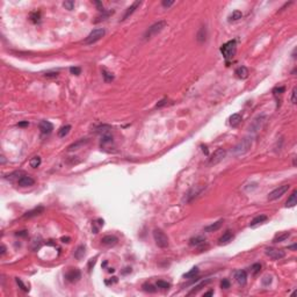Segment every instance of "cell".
Instances as JSON below:
<instances>
[{
	"label": "cell",
	"mask_w": 297,
	"mask_h": 297,
	"mask_svg": "<svg viewBox=\"0 0 297 297\" xmlns=\"http://www.w3.org/2000/svg\"><path fill=\"white\" fill-rule=\"evenodd\" d=\"M27 234H28L27 231H20V232L16 233V236H20V237H26Z\"/></svg>",
	"instance_id": "obj_52"
},
{
	"label": "cell",
	"mask_w": 297,
	"mask_h": 297,
	"mask_svg": "<svg viewBox=\"0 0 297 297\" xmlns=\"http://www.w3.org/2000/svg\"><path fill=\"white\" fill-rule=\"evenodd\" d=\"M197 274H199V268H197V267H193L188 273L183 274V277H185V279H191V277H194V276L197 275Z\"/></svg>",
	"instance_id": "obj_31"
},
{
	"label": "cell",
	"mask_w": 297,
	"mask_h": 297,
	"mask_svg": "<svg viewBox=\"0 0 297 297\" xmlns=\"http://www.w3.org/2000/svg\"><path fill=\"white\" fill-rule=\"evenodd\" d=\"M290 237V233L289 232H284L282 234H280V236H276L274 239H273V242L274 243H281V242H284L285 239H288Z\"/></svg>",
	"instance_id": "obj_27"
},
{
	"label": "cell",
	"mask_w": 297,
	"mask_h": 297,
	"mask_svg": "<svg viewBox=\"0 0 297 297\" xmlns=\"http://www.w3.org/2000/svg\"><path fill=\"white\" fill-rule=\"evenodd\" d=\"M173 4H174V1H173V0H170V1H167V0H162V5L165 7V8L171 7Z\"/></svg>",
	"instance_id": "obj_44"
},
{
	"label": "cell",
	"mask_w": 297,
	"mask_h": 297,
	"mask_svg": "<svg viewBox=\"0 0 297 297\" xmlns=\"http://www.w3.org/2000/svg\"><path fill=\"white\" fill-rule=\"evenodd\" d=\"M157 287L158 288H162V289H168L170 287H171V284L168 283V282H165V281H158L157 282Z\"/></svg>",
	"instance_id": "obj_38"
},
{
	"label": "cell",
	"mask_w": 297,
	"mask_h": 297,
	"mask_svg": "<svg viewBox=\"0 0 297 297\" xmlns=\"http://www.w3.org/2000/svg\"><path fill=\"white\" fill-rule=\"evenodd\" d=\"M242 16H243V14H242L240 11H234V12L229 16V21H237V20L242 19Z\"/></svg>",
	"instance_id": "obj_34"
},
{
	"label": "cell",
	"mask_w": 297,
	"mask_h": 297,
	"mask_svg": "<svg viewBox=\"0 0 297 297\" xmlns=\"http://www.w3.org/2000/svg\"><path fill=\"white\" fill-rule=\"evenodd\" d=\"M166 101H167L166 99H162V100H160V101L157 103V106H156V107H157V108H162V106H165V105H166Z\"/></svg>",
	"instance_id": "obj_51"
},
{
	"label": "cell",
	"mask_w": 297,
	"mask_h": 297,
	"mask_svg": "<svg viewBox=\"0 0 297 297\" xmlns=\"http://www.w3.org/2000/svg\"><path fill=\"white\" fill-rule=\"evenodd\" d=\"M144 290H145V291H150V293H154V291H156V289H154L153 285H151V284H145V285H144Z\"/></svg>",
	"instance_id": "obj_46"
},
{
	"label": "cell",
	"mask_w": 297,
	"mask_h": 297,
	"mask_svg": "<svg viewBox=\"0 0 297 297\" xmlns=\"http://www.w3.org/2000/svg\"><path fill=\"white\" fill-rule=\"evenodd\" d=\"M236 76L239 78V79H246L248 77V70L246 66H239V68L236 70Z\"/></svg>",
	"instance_id": "obj_20"
},
{
	"label": "cell",
	"mask_w": 297,
	"mask_h": 297,
	"mask_svg": "<svg viewBox=\"0 0 297 297\" xmlns=\"http://www.w3.org/2000/svg\"><path fill=\"white\" fill-rule=\"evenodd\" d=\"M35 183V180L31 178V176H28V175H23L19 181H17V185L20 186V187H30V186H33Z\"/></svg>",
	"instance_id": "obj_12"
},
{
	"label": "cell",
	"mask_w": 297,
	"mask_h": 297,
	"mask_svg": "<svg viewBox=\"0 0 297 297\" xmlns=\"http://www.w3.org/2000/svg\"><path fill=\"white\" fill-rule=\"evenodd\" d=\"M226 156V151L224 148H217L216 151L214 152V154L209 158V165H217L222 162Z\"/></svg>",
	"instance_id": "obj_7"
},
{
	"label": "cell",
	"mask_w": 297,
	"mask_h": 297,
	"mask_svg": "<svg viewBox=\"0 0 297 297\" xmlns=\"http://www.w3.org/2000/svg\"><path fill=\"white\" fill-rule=\"evenodd\" d=\"M210 281H211L210 279H208V280H205V281H202V282H201V283L199 284V285L194 287V289H193V290H191V291L189 293V295H191V294H194V293H197V291H199V290H200V289H201L202 287H204V285H207V284H208V283H210Z\"/></svg>",
	"instance_id": "obj_33"
},
{
	"label": "cell",
	"mask_w": 297,
	"mask_h": 297,
	"mask_svg": "<svg viewBox=\"0 0 297 297\" xmlns=\"http://www.w3.org/2000/svg\"><path fill=\"white\" fill-rule=\"evenodd\" d=\"M95 5H96V7H98V9L100 11V12H105V9H103V5H102V2H100V1H95L94 2Z\"/></svg>",
	"instance_id": "obj_50"
},
{
	"label": "cell",
	"mask_w": 297,
	"mask_h": 297,
	"mask_svg": "<svg viewBox=\"0 0 297 297\" xmlns=\"http://www.w3.org/2000/svg\"><path fill=\"white\" fill-rule=\"evenodd\" d=\"M41 19V14L40 12H34V13L30 14V20L34 22V23H37L40 21Z\"/></svg>",
	"instance_id": "obj_36"
},
{
	"label": "cell",
	"mask_w": 297,
	"mask_h": 297,
	"mask_svg": "<svg viewBox=\"0 0 297 297\" xmlns=\"http://www.w3.org/2000/svg\"><path fill=\"white\" fill-rule=\"evenodd\" d=\"M115 282H117V277H113V280L111 281H106V283L109 284V283H115Z\"/></svg>",
	"instance_id": "obj_56"
},
{
	"label": "cell",
	"mask_w": 297,
	"mask_h": 297,
	"mask_svg": "<svg viewBox=\"0 0 297 297\" xmlns=\"http://www.w3.org/2000/svg\"><path fill=\"white\" fill-rule=\"evenodd\" d=\"M296 247H297V246H296V244H295V245H291V246H289L288 248H289V250H294V251H295V250H296Z\"/></svg>",
	"instance_id": "obj_59"
},
{
	"label": "cell",
	"mask_w": 297,
	"mask_h": 297,
	"mask_svg": "<svg viewBox=\"0 0 297 297\" xmlns=\"http://www.w3.org/2000/svg\"><path fill=\"white\" fill-rule=\"evenodd\" d=\"M40 165H41L40 157H34V158H31V160H30V166H31L33 168H37Z\"/></svg>",
	"instance_id": "obj_35"
},
{
	"label": "cell",
	"mask_w": 297,
	"mask_h": 297,
	"mask_svg": "<svg viewBox=\"0 0 297 297\" xmlns=\"http://www.w3.org/2000/svg\"><path fill=\"white\" fill-rule=\"evenodd\" d=\"M296 87H294L293 88V92H291V102L295 105L296 103Z\"/></svg>",
	"instance_id": "obj_48"
},
{
	"label": "cell",
	"mask_w": 297,
	"mask_h": 297,
	"mask_svg": "<svg viewBox=\"0 0 297 297\" xmlns=\"http://www.w3.org/2000/svg\"><path fill=\"white\" fill-rule=\"evenodd\" d=\"M297 191L296 190H294L293 193H291V195L289 196V199H288V201L285 202V208H293V207H295L297 204Z\"/></svg>",
	"instance_id": "obj_21"
},
{
	"label": "cell",
	"mask_w": 297,
	"mask_h": 297,
	"mask_svg": "<svg viewBox=\"0 0 297 297\" xmlns=\"http://www.w3.org/2000/svg\"><path fill=\"white\" fill-rule=\"evenodd\" d=\"M102 244L103 245H107V246H114L115 244L119 242V239L115 237V236H111V234H109V236H105L103 238H102Z\"/></svg>",
	"instance_id": "obj_16"
},
{
	"label": "cell",
	"mask_w": 297,
	"mask_h": 297,
	"mask_svg": "<svg viewBox=\"0 0 297 297\" xmlns=\"http://www.w3.org/2000/svg\"><path fill=\"white\" fill-rule=\"evenodd\" d=\"M252 144H253V137L252 136H246L242 140H239L238 144L233 148V153L236 156H242V154L250 151V148H252Z\"/></svg>",
	"instance_id": "obj_1"
},
{
	"label": "cell",
	"mask_w": 297,
	"mask_h": 297,
	"mask_svg": "<svg viewBox=\"0 0 297 297\" xmlns=\"http://www.w3.org/2000/svg\"><path fill=\"white\" fill-rule=\"evenodd\" d=\"M99 225H101V226L103 225V219H99ZM98 231H99V228L96 226V223L94 222V223H93V232H94V233H98Z\"/></svg>",
	"instance_id": "obj_45"
},
{
	"label": "cell",
	"mask_w": 297,
	"mask_h": 297,
	"mask_svg": "<svg viewBox=\"0 0 297 297\" xmlns=\"http://www.w3.org/2000/svg\"><path fill=\"white\" fill-rule=\"evenodd\" d=\"M44 211V208L43 207H37V208H34L33 210H29V211H27L25 215H23V218H33V217H35V216H39V215H41L42 213Z\"/></svg>",
	"instance_id": "obj_13"
},
{
	"label": "cell",
	"mask_w": 297,
	"mask_h": 297,
	"mask_svg": "<svg viewBox=\"0 0 297 297\" xmlns=\"http://www.w3.org/2000/svg\"><path fill=\"white\" fill-rule=\"evenodd\" d=\"M242 121V115L240 114H233L230 116V124L232 127H237Z\"/></svg>",
	"instance_id": "obj_24"
},
{
	"label": "cell",
	"mask_w": 297,
	"mask_h": 297,
	"mask_svg": "<svg viewBox=\"0 0 297 297\" xmlns=\"http://www.w3.org/2000/svg\"><path fill=\"white\" fill-rule=\"evenodd\" d=\"M87 142H88V139H86V138H81V139H79V140H77L76 143L71 144V145L68 148V151H74V150H78V148H81L82 145H85Z\"/></svg>",
	"instance_id": "obj_22"
},
{
	"label": "cell",
	"mask_w": 297,
	"mask_h": 297,
	"mask_svg": "<svg viewBox=\"0 0 297 297\" xmlns=\"http://www.w3.org/2000/svg\"><path fill=\"white\" fill-rule=\"evenodd\" d=\"M236 51H237V42H236V40L229 41V42L224 43L221 47V52L223 55V57L225 58V60H228V62L233 59Z\"/></svg>",
	"instance_id": "obj_2"
},
{
	"label": "cell",
	"mask_w": 297,
	"mask_h": 297,
	"mask_svg": "<svg viewBox=\"0 0 297 297\" xmlns=\"http://www.w3.org/2000/svg\"><path fill=\"white\" fill-rule=\"evenodd\" d=\"M108 272H109V273H113V272H114V268H109Z\"/></svg>",
	"instance_id": "obj_61"
},
{
	"label": "cell",
	"mask_w": 297,
	"mask_h": 297,
	"mask_svg": "<svg viewBox=\"0 0 297 297\" xmlns=\"http://www.w3.org/2000/svg\"><path fill=\"white\" fill-rule=\"evenodd\" d=\"M5 162H6V160H5V157L1 156V164H5Z\"/></svg>",
	"instance_id": "obj_60"
},
{
	"label": "cell",
	"mask_w": 297,
	"mask_h": 297,
	"mask_svg": "<svg viewBox=\"0 0 297 297\" xmlns=\"http://www.w3.org/2000/svg\"><path fill=\"white\" fill-rule=\"evenodd\" d=\"M201 148H202V151H203V152H204V153H205V154L208 156V154H209V151H208V148H207L205 145H201Z\"/></svg>",
	"instance_id": "obj_54"
},
{
	"label": "cell",
	"mask_w": 297,
	"mask_h": 297,
	"mask_svg": "<svg viewBox=\"0 0 297 297\" xmlns=\"http://www.w3.org/2000/svg\"><path fill=\"white\" fill-rule=\"evenodd\" d=\"M153 238L157 246H159L160 248H166L168 246V238L160 229L153 230Z\"/></svg>",
	"instance_id": "obj_3"
},
{
	"label": "cell",
	"mask_w": 297,
	"mask_h": 297,
	"mask_svg": "<svg viewBox=\"0 0 297 297\" xmlns=\"http://www.w3.org/2000/svg\"><path fill=\"white\" fill-rule=\"evenodd\" d=\"M165 27H166V22H165V21H158V22L153 23V25H152V26H151V27L146 30V33H145L144 37H145L146 40H148V39H151L152 36H154V35L159 34V33H160V31H162Z\"/></svg>",
	"instance_id": "obj_5"
},
{
	"label": "cell",
	"mask_w": 297,
	"mask_h": 297,
	"mask_svg": "<svg viewBox=\"0 0 297 297\" xmlns=\"http://www.w3.org/2000/svg\"><path fill=\"white\" fill-rule=\"evenodd\" d=\"M289 188H290L289 185H282V186L277 187L276 189H274L273 191H270L269 194H268V200L269 201H274V200L280 199L282 195H284L289 190Z\"/></svg>",
	"instance_id": "obj_6"
},
{
	"label": "cell",
	"mask_w": 297,
	"mask_h": 297,
	"mask_svg": "<svg viewBox=\"0 0 297 297\" xmlns=\"http://www.w3.org/2000/svg\"><path fill=\"white\" fill-rule=\"evenodd\" d=\"M272 283V276H265L264 279H262V284L264 285H269V284Z\"/></svg>",
	"instance_id": "obj_43"
},
{
	"label": "cell",
	"mask_w": 297,
	"mask_h": 297,
	"mask_svg": "<svg viewBox=\"0 0 297 297\" xmlns=\"http://www.w3.org/2000/svg\"><path fill=\"white\" fill-rule=\"evenodd\" d=\"M62 242H63V243H68V242H70V238H68V237H63V238H62Z\"/></svg>",
	"instance_id": "obj_57"
},
{
	"label": "cell",
	"mask_w": 297,
	"mask_h": 297,
	"mask_svg": "<svg viewBox=\"0 0 297 297\" xmlns=\"http://www.w3.org/2000/svg\"><path fill=\"white\" fill-rule=\"evenodd\" d=\"M71 130V125H65V127H62L59 130H58V136L59 137H65L70 132Z\"/></svg>",
	"instance_id": "obj_32"
},
{
	"label": "cell",
	"mask_w": 297,
	"mask_h": 297,
	"mask_svg": "<svg viewBox=\"0 0 297 297\" xmlns=\"http://www.w3.org/2000/svg\"><path fill=\"white\" fill-rule=\"evenodd\" d=\"M19 127H28L29 125V123H28V121H25V122H20L19 124H17Z\"/></svg>",
	"instance_id": "obj_53"
},
{
	"label": "cell",
	"mask_w": 297,
	"mask_h": 297,
	"mask_svg": "<svg viewBox=\"0 0 297 297\" xmlns=\"http://www.w3.org/2000/svg\"><path fill=\"white\" fill-rule=\"evenodd\" d=\"M64 7L68 9V11H72L73 9V7H74V1H72V0H68V1H64Z\"/></svg>",
	"instance_id": "obj_37"
},
{
	"label": "cell",
	"mask_w": 297,
	"mask_h": 297,
	"mask_svg": "<svg viewBox=\"0 0 297 297\" xmlns=\"http://www.w3.org/2000/svg\"><path fill=\"white\" fill-rule=\"evenodd\" d=\"M139 5H140V1H135V2H134V4L131 5V6H130V7H128V8H127V11H125V13H124V15H123V19H122V20H125V19H128V17H129V16H130L131 14L135 12L136 8H137V7L139 6Z\"/></svg>",
	"instance_id": "obj_18"
},
{
	"label": "cell",
	"mask_w": 297,
	"mask_h": 297,
	"mask_svg": "<svg viewBox=\"0 0 297 297\" xmlns=\"http://www.w3.org/2000/svg\"><path fill=\"white\" fill-rule=\"evenodd\" d=\"M196 37H197V41H199L200 43H202V42H204V41L207 40V28L205 27L200 28V30H199Z\"/></svg>",
	"instance_id": "obj_25"
},
{
	"label": "cell",
	"mask_w": 297,
	"mask_h": 297,
	"mask_svg": "<svg viewBox=\"0 0 297 297\" xmlns=\"http://www.w3.org/2000/svg\"><path fill=\"white\" fill-rule=\"evenodd\" d=\"M39 128H40L41 132L43 135H48L54 130L52 123H50L49 121H41L40 124H39Z\"/></svg>",
	"instance_id": "obj_10"
},
{
	"label": "cell",
	"mask_w": 297,
	"mask_h": 297,
	"mask_svg": "<svg viewBox=\"0 0 297 297\" xmlns=\"http://www.w3.org/2000/svg\"><path fill=\"white\" fill-rule=\"evenodd\" d=\"M44 76H45L47 78H56V77L58 76V72H47Z\"/></svg>",
	"instance_id": "obj_49"
},
{
	"label": "cell",
	"mask_w": 297,
	"mask_h": 297,
	"mask_svg": "<svg viewBox=\"0 0 297 297\" xmlns=\"http://www.w3.org/2000/svg\"><path fill=\"white\" fill-rule=\"evenodd\" d=\"M251 269H252V273H253V274H258V273L260 272V269H261V265H260V264H254V265L251 267Z\"/></svg>",
	"instance_id": "obj_40"
},
{
	"label": "cell",
	"mask_w": 297,
	"mask_h": 297,
	"mask_svg": "<svg viewBox=\"0 0 297 297\" xmlns=\"http://www.w3.org/2000/svg\"><path fill=\"white\" fill-rule=\"evenodd\" d=\"M211 295H214V291H208L204 294V296H211Z\"/></svg>",
	"instance_id": "obj_58"
},
{
	"label": "cell",
	"mask_w": 297,
	"mask_h": 297,
	"mask_svg": "<svg viewBox=\"0 0 297 297\" xmlns=\"http://www.w3.org/2000/svg\"><path fill=\"white\" fill-rule=\"evenodd\" d=\"M5 252H6V247H5L4 245H1V251H0V254H1V256H4V254H5Z\"/></svg>",
	"instance_id": "obj_55"
},
{
	"label": "cell",
	"mask_w": 297,
	"mask_h": 297,
	"mask_svg": "<svg viewBox=\"0 0 297 297\" xmlns=\"http://www.w3.org/2000/svg\"><path fill=\"white\" fill-rule=\"evenodd\" d=\"M284 91H285V87H284V86H279V87H275V88L273 90V93L275 95L282 94V93H284Z\"/></svg>",
	"instance_id": "obj_39"
},
{
	"label": "cell",
	"mask_w": 297,
	"mask_h": 297,
	"mask_svg": "<svg viewBox=\"0 0 297 297\" xmlns=\"http://www.w3.org/2000/svg\"><path fill=\"white\" fill-rule=\"evenodd\" d=\"M84 256H85V246H79L76 251H74V257L77 258L78 260H80L81 258H84Z\"/></svg>",
	"instance_id": "obj_29"
},
{
	"label": "cell",
	"mask_w": 297,
	"mask_h": 297,
	"mask_svg": "<svg viewBox=\"0 0 297 297\" xmlns=\"http://www.w3.org/2000/svg\"><path fill=\"white\" fill-rule=\"evenodd\" d=\"M234 277H236V281L240 284V285H245V284H246L247 274H246L245 270H238V272H236Z\"/></svg>",
	"instance_id": "obj_14"
},
{
	"label": "cell",
	"mask_w": 297,
	"mask_h": 297,
	"mask_svg": "<svg viewBox=\"0 0 297 297\" xmlns=\"http://www.w3.org/2000/svg\"><path fill=\"white\" fill-rule=\"evenodd\" d=\"M81 274L78 269H71L65 274V279L68 280V282H77L80 279Z\"/></svg>",
	"instance_id": "obj_11"
},
{
	"label": "cell",
	"mask_w": 297,
	"mask_h": 297,
	"mask_svg": "<svg viewBox=\"0 0 297 297\" xmlns=\"http://www.w3.org/2000/svg\"><path fill=\"white\" fill-rule=\"evenodd\" d=\"M266 116H264V115H261V116H258L257 119L253 121V123L251 124V127H250V131H252V132H257L259 131L262 127H264V124H265V122H266Z\"/></svg>",
	"instance_id": "obj_9"
},
{
	"label": "cell",
	"mask_w": 297,
	"mask_h": 297,
	"mask_svg": "<svg viewBox=\"0 0 297 297\" xmlns=\"http://www.w3.org/2000/svg\"><path fill=\"white\" fill-rule=\"evenodd\" d=\"M233 239V233L231 232V231H226L221 238H219V245H224V244H228L230 243L231 240Z\"/></svg>",
	"instance_id": "obj_19"
},
{
	"label": "cell",
	"mask_w": 297,
	"mask_h": 297,
	"mask_svg": "<svg viewBox=\"0 0 297 297\" xmlns=\"http://www.w3.org/2000/svg\"><path fill=\"white\" fill-rule=\"evenodd\" d=\"M221 287H222L223 289H228V288H230L229 280H223V281L221 282Z\"/></svg>",
	"instance_id": "obj_47"
},
{
	"label": "cell",
	"mask_w": 297,
	"mask_h": 297,
	"mask_svg": "<svg viewBox=\"0 0 297 297\" xmlns=\"http://www.w3.org/2000/svg\"><path fill=\"white\" fill-rule=\"evenodd\" d=\"M70 72H71L72 74L78 76V74H80L81 70H80V68H78V66H72V68H70Z\"/></svg>",
	"instance_id": "obj_41"
},
{
	"label": "cell",
	"mask_w": 297,
	"mask_h": 297,
	"mask_svg": "<svg viewBox=\"0 0 297 297\" xmlns=\"http://www.w3.org/2000/svg\"><path fill=\"white\" fill-rule=\"evenodd\" d=\"M222 224H223V219H219V221H217L216 223H214V224L207 226V228L204 229V231H205V232H215V231H217V230L222 226Z\"/></svg>",
	"instance_id": "obj_23"
},
{
	"label": "cell",
	"mask_w": 297,
	"mask_h": 297,
	"mask_svg": "<svg viewBox=\"0 0 297 297\" xmlns=\"http://www.w3.org/2000/svg\"><path fill=\"white\" fill-rule=\"evenodd\" d=\"M20 175H23V172H21V171H16V172H13V173H11V174L6 175L5 178H6L7 180H11V181H13L14 179H16V178H17V179L20 180V179L22 178V176H20ZM19 180H17V181H19Z\"/></svg>",
	"instance_id": "obj_26"
},
{
	"label": "cell",
	"mask_w": 297,
	"mask_h": 297,
	"mask_svg": "<svg viewBox=\"0 0 297 297\" xmlns=\"http://www.w3.org/2000/svg\"><path fill=\"white\" fill-rule=\"evenodd\" d=\"M266 254L269 258H272L273 260H280L285 256L284 251L279 250V248H273V247H267L266 248Z\"/></svg>",
	"instance_id": "obj_8"
},
{
	"label": "cell",
	"mask_w": 297,
	"mask_h": 297,
	"mask_svg": "<svg viewBox=\"0 0 297 297\" xmlns=\"http://www.w3.org/2000/svg\"><path fill=\"white\" fill-rule=\"evenodd\" d=\"M15 281H16V283L20 285V288H21L23 291H28V290H29V288H27V287L23 284V282H22L20 279H17V277H16V279H15Z\"/></svg>",
	"instance_id": "obj_42"
},
{
	"label": "cell",
	"mask_w": 297,
	"mask_h": 297,
	"mask_svg": "<svg viewBox=\"0 0 297 297\" xmlns=\"http://www.w3.org/2000/svg\"><path fill=\"white\" fill-rule=\"evenodd\" d=\"M201 190H202V188H193V189H190L189 190L188 193L186 194V196H185V200L183 201H186V202H190L193 199H195L200 193H201Z\"/></svg>",
	"instance_id": "obj_15"
},
{
	"label": "cell",
	"mask_w": 297,
	"mask_h": 297,
	"mask_svg": "<svg viewBox=\"0 0 297 297\" xmlns=\"http://www.w3.org/2000/svg\"><path fill=\"white\" fill-rule=\"evenodd\" d=\"M267 219H268V217L266 216V215H259V216L254 217V218L252 219V222L250 223V226H251V228H254V226H257L259 224L266 222Z\"/></svg>",
	"instance_id": "obj_17"
},
{
	"label": "cell",
	"mask_w": 297,
	"mask_h": 297,
	"mask_svg": "<svg viewBox=\"0 0 297 297\" xmlns=\"http://www.w3.org/2000/svg\"><path fill=\"white\" fill-rule=\"evenodd\" d=\"M205 242V239L203 238V237H195V238H191L190 239V242L189 244L191 245V246H199V245H201L202 243Z\"/></svg>",
	"instance_id": "obj_30"
},
{
	"label": "cell",
	"mask_w": 297,
	"mask_h": 297,
	"mask_svg": "<svg viewBox=\"0 0 297 297\" xmlns=\"http://www.w3.org/2000/svg\"><path fill=\"white\" fill-rule=\"evenodd\" d=\"M105 34H106V31H105L103 28H96V29L92 30L88 34V36L85 39V43L86 44H93L99 40H101L105 36Z\"/></svg>",
	"instance_id": "obj_4"
},
{
	"label": "cell",
	"mask_w": 297,
	"mask_h": 297,
	"mask_svg": "<svg viewBox=\"0 0 297 297\" xmlns=\"http://www.w3.org/2000/svg\"><path fill=\"white\" fill-rule=\"evenodd\" d=\"M102 77H103V79H105L106 82H109V81L114 80V74H113L111 72L107 71L106 68H103V70H102Z\"/></svg>",
	"instance_id": "obj_28"
}]
</instances>
